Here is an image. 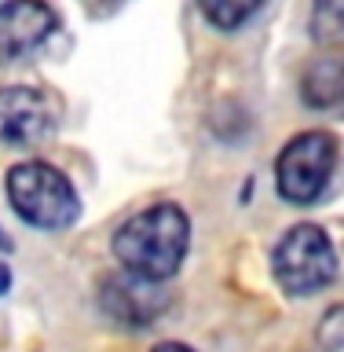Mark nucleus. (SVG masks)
I'll list each match as a JSON object with an SVG mask.
<instances>
[{
	"mask_svg": "<svg viewBox=\"0 0 344 352\" xmlns=\"http://www.w3.org/2000/svg\"><path fill=\"white\" fill-rule=\"evenodd\" d=\"M337 246L319 224H293L271 250V275L286 297H312L337 279Z\"/></svg>",
	"mask_w": 344,
	"mask_h": 352,
	"instance_id": "nucleus-3",
	"label": "nucleus"
},
{
	"mask_svg": "<svg viewBox=\"0 0 344 352\" xmlns=\"http://www.w3.org/2000/svg\"><path fill=\"white\" fill-rule=\"evenodd\" d=\"M341 162V143L326 129H308L286 143L275 158V187L290 206H315L326 195Z\"/></svg>",
	"mask_w": 344,
	"mask_h": 352,
	"instance_id": "nucleus-4",
	"label": "nucleus"
},
{
	"mask_svg": "<svg viewBox=\"0 0 344 352\" xmlns=\"http://www.w3.org/2000/svg\"><path fill=\"white\" fill-rule=\"evenodd\" d=\"M301 103L312 110L344 107V52L315 55L301 74Z\"/></svg>",
	"mask_w": 344,
	"mask_h": 352,
	"instance_id": "nucleus-8",
	"label": "nucleus"
},
{
	"mask_svg": "<svg viewBox=\"0 0 344 352\" xmlns=\"http://www.w3.org/2000/svg\"><path fill=\"white\" fill-rule=\"evenodd\" d=\"M312 37L323 44H341L344 41V0H326V4L312 8Z\"/></svg>",
	"mask_w": 344,
	"mask_h": 352,
	"instance_id": "nucleus-10",
	"label": "nucleus"
},
{
	"mask_svg": "<svg viewBox=\"0 0 344 352\" xmlns=\"http://www.w3.org/2000/svg\"><path fill=\"white\" fill-rule=\"evenodd\" d=\"M4 191L15 217L37 231H66L81 220V195L70 184V176L55 169L51 162L30 158L11 165Z\"/></svg>",
	"mask_w": 344,
	"mask_h": 352,
	"instance_id": "nucleus-2",
	"label": "nucleus"
},
{
	"mask_svg": "<svg viewBox=\"0 0 344 352\" xmlns=\"http://www.w3.org/2000/svg\"><path fill=\"white\" fill-rule=\"evenodd\" d=\"M0 250H11V239H8V231L0 228Z\"/></svg>",
	"mask_w": 344,
	"mask_h": 352,
	"instance_id": "nucleus-14",
	"label": "nucleus"
},
{
	"mask_svg": "<svg viewBox=\"0 0 344 352\" xmlns=\"http://www.w3.org/2000/svg\"><path fill=\"white\" fill-rule=\"evenodd\" d=\"M59 15L48 4H0V63H22L51 41Z\"/></svg>",
	"mask_w": 344,
	"mask_h": 352,
	"instance_id": "nucleus-7",
	"label": "nucleus"
},
{
	"mask_svg": "<svg viewBox=\"0 0 344 352\" xmlns=\"http://www.w3.org/2000/svg\"><path fill=\"white\" fill-rule=\"evenodd\" d=\"M59 129V103L41 85L0 88V143L8 151H30L48 143Z\"/></svg>",
	"mask_w": 344,
	"mask_h": 352,
	"instance_id": "nucleus-5",
	"label": "nucleus"
},
{
	"mask_svg": "<svg viewBox=\"0 0 344 352\" xmlns=\"http://www.w3.org/2000/svg\"><path fill=\"white\" fill-rule=\"evenodd\" d=\"M150 352H194L191 345H183V341H158Z\"/></svg>",
	"mask_w": 344,
	"mask_h": 352,
	"instance_id": "nucleus-12",
	"label": "nucleus"
},
{
	"mask_svg": "<svg viewBox=\"0 0 344 352\" xmlns=\"http://www.w3.org/2000/svg\"><path fill=\"white\" fill-rule=\"evenodd\" d=\"M172 297L165 294V283H147L128 272H114L99 283V308L106 319L128 327V330H147L169 312Z\"/></svg>",
	"mask_w": 344,
	"mask_h": 352,
	"instance_id": "nucleus-6",
	"label": "nucleus"
},
{
	"mask_svg": "<svg viewBox=\"0 0 344 352\" xmlns=\"http://www.w3.org/2000/svg\"><path fill=\"white\" fill-rule=\"evenodd\" d=\"M260 11H264V4H257V0H209V4H202V15L224 33L242 30L249 19H257Z\"/></svg>",
	"mask_w": 344,
	"mask_h": 352,
	"instance_id": "nucleus-9",
	"label": "nucleus"
},
{
	"mask_svg": "<svg viewBox=\"0 0 344 352\" xmlns=\"http://www.w3.org/2000/svg\"><path fill=\"white\" fill-rule=\"evenodd\" d=\"M315 345L323 352H344V301L330 305L315 327Z\"/></svg>",
	"mask_w": 344,
	"mask_h": 352,
	"instance_id": "nucleus-11",
	"label": "nucleus"
},
{
	"mask_svg": "<svg viewBox=\"0 0 344 352\" xmlns=\"http://www.w3.org/2000/svg\"><path fill=\"white\" fill-rule=\"evenodd\" d=\"M8 290H11V268H8L4 261H0V297H4Z\"/></svg>",
	"mask_w": 344,
	"mask_h": 352,
	"instance_id": "nucleus-13",
	"label": "nucleus"
},
{
	"mask_svg": "<svg viewBox=\"0 0 344 352\" xmlns=\"http://www.w3.org/2000/svg\"><path fill=\"white\" fill-rule=\"evenodd\" d=\"M110 250L121 272L147 283H169L191 250V217L176 202H154L121 220Z\"/></svg>",
	"mask_w": 344,
	"mask_h": 352,
	"instance_id": "nucleus-1",
	"label": "nucleus"
}]
</instances>
